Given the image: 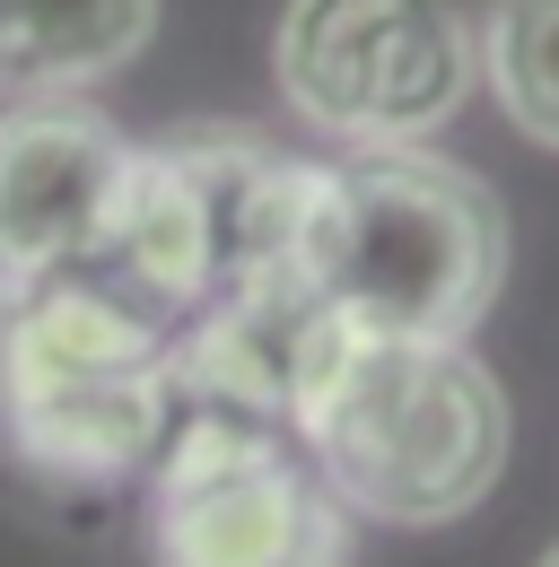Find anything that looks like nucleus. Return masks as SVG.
Instances as JSON below:
<instances>
[{"label": "nucleus", "mask_w": 559, "mask_h": 567, "mask_svg": "<svg viewBox=\"0 0 559 567\" xmlns=\"http://www.w3.org/2000/svg\"><path fill=\"white\" fill-rule=\"evenodd\" d=\"M140 148L88 105H27L0 123V271H96L123 245Z\"/></svg>", "instance_id": "nucleus-7"}, {"label": "nucleus", "mask_w": 559, "mask_h": 567, "mask_svg": "<svg viewBox=\"0 0 559 567\" xmlns=\"http://www.w3.org/2000/svg\"><path fill=\"white\" fill-rule=\"evenodd\" d=\"M272 71L324 141H428L472 96L481 44L455 0H288Z\"/></svg>", "instance_id": "nucleus-6"}, {"label": "nucleus", "mask_w": 559, "mask_h": 567, "mask_svg": "<svg viewBox=\"0 0 559 567\" xmlns=\"http://www.w3.org/2000/svg\"><path fill=\"white\" fill-rule=\"evenodd\" d=\"M542 567H559V550H551V559H542Z\"/></svg>", "instance_id": "nucleus-10"}, {"label": "nucleus", "mask_w": 559, "mask_h": 567, "mask_svg": "<svg viewBox=\"0 0 559 567\" xmlns=\"http://www.w3.org/2000/svg\"><path fill=\"white\" fill-rule=\"evenodd\" d=\"M498 271L507 218L472 166L419 141H358L349 157L315 166L297 280L333 323L464 341L498 297Z\"/></svg>", "instance_id": "nucleus-1"}, {"label": "nucleus", "mask_w": 559, "mask_h": 567, "mask_svg": "<svg viewBox=\"0 0 559 567\" xmlns=\"http://www.w3.org/2000/svg\"><path fill=\"white\" fill-rule=\"evenodd\" d=\"M481 71L525 141L559 148V0H489Z\"/></svg>", "instance_id": "nucleus-9"}, {"label": "nucleus", "mask_w": 559, "mask_h": 567, "mask_svg": "<svg viewBox=\"0 0 559 567\" xmlns=\"http://www.w3.org/2000/svg\"><path fill=\"white\" fill-rule=\"evenodd\" d=\"M288 420L324 454L342 506L385 524H446L507 472V393L464 341L324 323Z\"/></svg>", "instance_id": "nucleus-2"}, {"label": "nucleus", "mask_w": 559, "mask_h": 567, "mask_svg": "<svg viewBox=\"0 0 559 567\" xmlns=\"http://www.w3.org/2000/svg\"><path fill=\"white\" fill-rule=\"evenodd\" d=\"M157 567H349L342 489H324L254 411L202 402L157 445Z\"/></svg>", "instance_id": "nucleus-5"}, {"label": "nucleus", "mask_w": 559, "mask_h": 567, "mask_svg": "<svg viewBox=\"0 0 559 567\" xmlns=\"http://www.w3.org/2000/svg\"><path fill=\"white\" fill-rule=\"evenodd\" d=\"M306 184H315V166L280 157L272 141H254L236 123L175 132L166 148H140L123 245L96 271H114L132 297H149L166 323L254 297L272 280H297Z\"/></svg>", "instance_id": "nucleus-4"}, {"label": "nucleus", "mask_w": 559, "mask_h": 567, "mask_svg": "<svg viewBox=\"0 0 559 567\" xmlns=\"http://www.w3.org/2000/svg\"><path fill=\"white\" fill-rule=\"evenodd\" d=\"M157 0H0V87L70 96L149 44Z\"/></svg>", "instance_id": "nucleus-8"}, {"label": "nucleus", "mask_w": 559, "mask_h": 567, "mask_svg": "<svg viewBox=\"0 0 559 567\" xmlns=\"http://www.w3.org/2000/svg\"><path fill=\"white\" fill-rule=\"evenodd\" d=\"M175 420L166 315L114 271H0V427L62 481L140 472Z\"/></svg>", "instance_id": "nucleus-3"}]
</instances>
